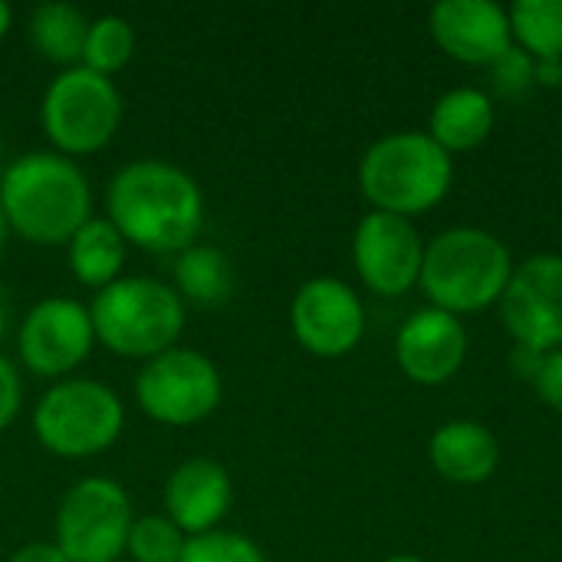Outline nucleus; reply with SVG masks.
Here are the masks:
<instances>
[{
	"mask_svg": "<svg viewBox=\"0 0 562 562\" xmlns=\"http://www.w3.org/2000/svg\"><path fill=\"white\" fill-rule=\"evenodd\" d=\"M395 359L412 382L445 385L468 359V329L458 316L425 306L402 323L395 336Z\"/></svg>",
	"mask_w": 562,
	"mask_h": 562,
	"instance_id": "obj_15",
	"label": "nucleus"
},
{
	"mask_svg": "<svg viewBox=\"0 0 562 562\" xmlns=\"http://www.w3.org/2000/svg\"><path fill=\"white\" fill-rule=\"evenodd\" d=\"M125 102L115 79L86 66L59 69L40 99V128L49 151L66 158H89L112 145L122 128Z\"/></svg>",
	"mask_w": 562,
	"mask_h": 562,
	"instance_id": "obj_7",
	"label": "nucleus"
},
{
	"mask_svg": "<svg viewBox=\"0 0 562 562\" xmlns=\"http://www.w3.org/2000/svg\"><path fill=\"white\" fill-rule=\"evenodd\" d=\"M537 82L540 86H560L562 59H537Z\"/></svg>",
	"mask_w": 562,
	"mask_h": 562,
	"instance_id": "obj_32",
	"label": "nucleus"
},
{
	"mask_svg": "<svg viewBox=\"0 0 562 562\" xmlns=\"http://www.w3.org/2000/svg\"><path fill=\"white\" fill-rule=\"evenodd\" d=\"M428 461L451 484H484L501 464V445L477 422H445L428 441Z\"/></svg>",
	"mask_w": 562,
	"mask_h": 562,
	"instance_id": "obj_17",
	"label": "nucleus"
},
{
	"mask_svg": "<svg viewBox=\"0 0 562 562\" xmlns=\"http://www.w3.org/2000/svg\"><path fill=\"white\" fill-rule=\"evenodd\" d=\"M234 507V477L214 458H188L165 481V517L191 540L221 530Z\"/></svg>",
	"mask_w": 562,
	"mask_h": 562,
	"instance_id": "obj_16",
	"label": "nucleus"
},
{
	"mask_svg": "<svg viewBox=\"0 0 562 562\" xmlns=\"http://www.w3.org/2000/svg\"><path fill=\"white\" fill-rule=\"evenodd\" d=\"M23 412V369L0 352V435Z\"/></svg>",
	"mask_w": 562,
	"mask_h": 562,
	"instance_id": "obj_27",
	"label": "nucleus"
},
{
	"mask_svg": "<svg viewBox=\"0 0 562 562\" xmlns=\"http://www.w3.org/2000/svg\"><path fill=\"white\" fill-rule=\"evenodd\" d=\"M494 132V102L484 89L458 86L445 92L428 119V135L448 151H474L481 148Z\"/></svg>",
	"mask_w": 562,
	"mask_h": 562,
	"instance_id": "obj_18",
	"label": "nucleus"
},
{
	"mask_svg": "<svg viewBox=\"0 0 562 562\" xmlns=\"http://www.w3.org/2000/svg\"><path fill=\"white\" fill-rule=\"evenodd\" d=\"M431 40L464 66H494L510 46V10L494 0H441L428 13Z\"/></svg>",
	"mask_w": 562,
	"mask_h": 562,
	"instance_id": "obj_14",
	"label": "nucleus"
},
{
	"mask_svg": "<svg viewBox=\"0 0 562 562\" xmlns=\"http://www.w3.org/2000/svg\"><path fill=\"white\" fill-rule=\"evenodd\" d=\"M16 306H13V296L10 290L0 283V339H7L10 333H16Z\"/></svg>",
	"mask_w": 562,
	"mask_h": 562,
	"instance_id": "obj_31",
	"label": "nucleus"
},
{
	"mask_svg": "<svg viewBox=\"0 0 562 562\" xmlns=\"http://www.w3.org/2000/svg\"><path fill=\"white\" fill-rule=\"evenodd\" d=\"M33 438L43 451L63 461H89L115 448L125 431L122 395L99 382L69 375L53 382L30 412Z\"/></svg>",
	"mask_w": 562,
	"mask_h": 562,
	"instance_id": "obj_6",
	"label": "nucleus"
},
{
	"mask_svg": "<svg viewBox=\"0 0 562 562\" xmlns=\"http://www.w3.org/2000/svg\"><path fill=\"white\" fill-rule=\"evenodd\" d=\"M510 277L514 257L497 234L481 227H451L425 247L418 286L435 310L461 319L501 303Z\"/></svg>",
	"mask_w": 562,
	"mask_h": 562,
	"instance_id": "obj_4",
	"label": "nucleus"
},
{
	"mask_svg": "<svg viewBox=\"0 0 562 562\" xmlns=\"http://www.w3.org/2000/svg\"><path fill=\"white\" fill-rule=\"evenodd\" d=\"M543 356H547V352H540V349L514 346V352H510V372L520 375V379H527V382H537V372H540V366H543Z\"/></svg>",
	"mask_w": 562,
	"mask_h": 562,
	"instance_id": "obj_30",
	"label": "nucleus"
},
{
	"mask_svg": "<svg viewBox=\"0 0 562 562\" xmlns=\"http://www.w3.org/2000/svg\"><path fill=\"white\" fill-rule=\"evenodd\" d=\"M95 342L119 359L148 362L181 346L188 306L171 283L158 277H119L89 303Z\"/></svg>",
	"mask_w": 562,
	"mask_h": 562,
	"instance_id": "obj_3",
	"label": "nucleus"
},
{
	"mask_svg": "<svg viewBox=\"0 0 562 562\" xmlns=\"http://www.w3.org/2000/svg\"><path fill=\"white\" fill-rule=\"evenodd\" d=\"M0 158H3V142H0ZM0 171H3V165H0Z\"/></svg>",
	"mask_w": 562,
	"mask_h": 562,
	"instance_id": "obj_36",
	"label": "nucleus"
},
{
	"mask_svg": "<svg viewBox=\"0 0 562 562\" xmlns=\"http://www.w3.org/2000/svg\"><path fill=\"white\" fill-rule=\"evenodd\" d=\"M494 82L507 99H520L530 86H537V59L520 46H510L494 66Z\"/></svg>",
	"mask_w": 562,
	"mask_h": 562,
	"instance_id": "obj_26",
	"label": "nucleus"
},
{
	"mask_svg": "<svg viewBox=\"0 0 562 562\" xmlns=\"http://www.w3.org/2000/svg\"><path fill=\"white\" fill-rule=\"evenodd\" d=\"M184 543L188 537L165 514H142L128 530L125 557L132 562H178Z\"/></svg>",
	"mask_w": 562,
	"mask_h": 562,
	"instance_id": "obj_24",
	"label": "nucleus"
},
{
	"mask_svg": "<svg viewBox=\"0 0 562 562\" xmlns=\"http://www.w3.org/2000/svg\"><path fill=\"white\" fill-rule=\"evenodd\" d=\"M105 217L122 240L145 254H181L198 244L207 201L191 171L165 158L122 165L105 188Z\"/></svg>",
	"mask_w": 562,
	"mask_h": 562,
	"instance_id": "obj_1",
	"label": "nucleus"
},
{
	"mask_svg": "<svg viewBox=\"0 0 562 562\" xmlns=\"http://www.w3.org/2000/svg\"><path fill=\"white\" fill-rule=\"evenodd\" d=\"M510 30L533 59H562V0H517Z\"/></svg>",
	"mask_w": 562,
	"mask_h": 562,
	"instance_id": "obj_22",
	"label": "nucleus"
},
{
	"mask_svg": "<svg viewBox=\"0 0 562 562\" xmlns=\"http://www.w3.org/2000/svg\"><path fill=\"white\" fill-rule=\"evenodd\" d=\"M293 339L316 359H342L366 336V306L339 277H313L290 300Z\"/></svg>",
	"mask_w": 562,
	"mask_h": 562,
	"instance_id": "obj_11",
	"label": "nucleus"
},
{
	"mask_svg": "<svg viewBox=\"0 0 562 562\" xmlns=\"http://www.w3.org/2000/svg\"><path fill=\"white\" fill-rule=\"evenodd\" d=\"M7 240H10V227H7L3 211H0V257H3V250H7Z\"/></svg>",
	"mask_w": 562,
	"mask_h": 562,
	"instance_id": "obj_34",
	"label": "nucleus"
},
{
	"mask_svg": "<svg viewBox=\"0 0 562 562\" xmlns=\"http://www.w3.org/2000/svg\"><path fill=\"white\" fill-rule=\"evenodd\" d=\"M135 524L128 491L102 474L79 477L59 497L53 543L69 562H119Z\"/></svg>",
	"mask_w": 562,
	"mask_h": 562,
	"instance_id": "obj_9",
	"label": "nucleus"
},
{
	"mask_svg": "<svg viewBox=\"0 0 562 562\" xmlns=\"http://www.w3.org/2000/svg\"><path fill=\"white\" fill-rule=\"evenodd\" d=\"M178 562H267V553L244 533L211 530V533L191 537Z\"/></svg>",
	"mask_w": 562,
	"mask_h": 562,
	"instance_id": "obj_25",
	"label": "nucleus"
},
{
	"mask_svg": "<svg viewBox=\"0 0 562 562\" xmlns=\"http://www.w3.org/2000/svg\"><path fill=\"white\" fill-rule=\"evenodd\" d=\"M454 158L428 132H392L372 142L359 161V188L375 211L415 217L445 201Z\"/></svg>",
	"mask_w": 562,
	"mask_h": 562,
	"instance_id": "obj_5",
	"label": "nucleus"
},
{
	"mask_svg": "<svg viewBox=\"0 0 562 562\" xmlns=\"http://www.w3.org/2000/svg\"><path fill=\"white\" fill-rule=\"evenodd\" d=\"M10 26H13V10H10L7 0H0V40L10 33Z\"/></svg>",
	"mask_w": 562,
	"mask_h": 562,
	"instance_id": "obj_33",
	"label": "nucleus"
},
{
	"mask_svg": "<svg viewBox=\"0 0 562 562\" xmlns=\"http://www.w3.org/2000/svg\"><path fill=\"white\" fill-rule=\"evenodd\" d=\"M135 56V30L125 16L119 13H102L89 20L86 30V46H82V63L86 69L112 79L122 72Z\"/></svg>",
	"mask_w": 562,
	"mask_h": 562,
	"instance_id": "obj_23",
	"label": "nucleus"
},
{
	"mask_svg": "<svg viewBox=\"0 0 562 562\" xmlns=\"http://www.w3.org/2000/svg\"><path fill=\"white\" fill-rule=\"evenodd\" d=\"M385 562H428V560H422V557H412V553H398V557H389Z\"/></svg>",
	"mask_w": 562,
	"mask_h": 562,
	"instance_id": "obj_35",
	"label": "nucleus"
},
{
	"mask_svg": "<svg viewBox=\"0 0 562 562\" xmlns=\"http://www.w3.org/2000/svg\"><path fill=\"white\" fill-rule=\"evenodd\" d=\"M425 244L408 217L369 211L352 234V263L359 280L379 296H405L418 286Z\"/></svg>",
	"mask_w": 562,
	"mask_h": 562,
	"instance_id": "obj_13",
	"label": "nucleus"
},
{
	"mask_svg": "<svg viewBox=\"0 0 562 562\" xmlns=\"http://www.w3.org/2000/svg\"><path fill=\"white\" fill-rule=\"evenodd\" d=\"M537 395L562 415V349H553L543 356V366L537 372V382H533Z\"/></svg>",
	"mask_w": 562,
	"mask_h": 562,
	"instance_id": "obj_28",
	"label": "nucleus"
},
{
	"mask_svg": "<svg viewBox=\"0 0 562 562\" xmlns=\"http://www.w3.org/2000/svg\"><path fill=\"white\" fill-rule=\"evenodd\" d=\"M128 260V244L112 227L109 217H89L66 244V267L72 280L86 290H105L122 277V267Z\"/></svg>",
	"mask_w": 562,
	"mask_h": 562,
	"instance_id": "obj_19",
	"label": "nucleus"
},
{
	"mask_svg": "<svg viewBox=\"0 0 562 562\" xmlns=\"http://www.w3.org/2000/svg\"><path fill=\"white\" fill-rule=\"evenodd\" d=\"M86 30H89V16L63 0H49L40 3L30 13V43L40 53V59L69 69L82 63V46H86Z\"/></svg>",
	"mask_w": 562,
	"mask_h": 562,
	"instance_id": "obj_21",
	"label": "nucleus"
},
{
	"mask_svg": "<svg viewBox=\"0 0 562 562\" xmlns=\"http://www.w3.org/2000/svg\"><path fill=\"white\" fill-rule=\"evenodd\" d=\"M501 319L517 346L562 349V257L533 254L514 267L501 296Z\"/></svg>",
	"mask_w": 562,
	"mask_h": 562,
	"instance_id": "obj_12",
	"label": "nucleus"
},
{
	"mask_svg": "<svg viewBox=\"0 0 562 562\" xmlns=\"http://www.w3.org/2000/svg\"><path fill=\"white\" fill-rule=\"evenodd\" d=\"M171 286L184 303L194 306H221L234 293V267L231 257L214 244H191L175 254Z\"/></svg>",
	"mask_w": 562,
	"mask_h": 562,
	"instance_id": "obj_20",
	"label": "nucleus"
},
{
	"mask_svg": "<svg viewBox=\"0 0 562 562\" xmlns=\"http://www.w3.org/2000/svg\"><path fill=\"white\" fill-rule=\"evenodd\" d=\"M95 329L89 306L76 296H43L16 323V366L36 379H69L92 352Z\"/></svg>",
	"mask_w": 562,
	"mask_h": 562,
	"instance_id": "obj_10",
	"label": "nucleus"
},
{
	"mask_svg": "<svg viewBox=\"0 0 562 562\" xmlns=\"http://www.w3.org/2000/svg\"><path fill=\"white\" fill-rule=\"evenodd\" d=\"M0 211L20 240L66 247L92 217V184L79 161L49 148L16 155L0 171Z\"/></svg>",
	"mask_w": 562,
	"mask_h": 562,
	"instance_id": "obj_2",
	"label": "nucleus"
},
{
	"mask_svg": "<svg viewBox=\"0 0 562 562\" xmlns=\"http://www.w3.org/2000/svg\"><path fill=\"white\" fill-rule=\"evenodd\" d=\"M132 392L138 412L155 425L194 428L221 408L224 379L211 356L201 349L175 346L142 362Z\"/></svg>",
	"mask_w": 562,
	"mask_h": 562,
	"instance_id": "obj_8",
	"label": "nucleus"
},
{
	"mask_svg": "<svg viewBox=\"0 0 562 562\" xmlns=\"http://www.w3.org/2000/svg\"><path fill=\"white\" fill-rule=\"evenodd\" d=\"M7 562H69V560L63 557V550H59L53 540H33V543L16 547Z\"/></svg>",
	"mask_w": 562,
	"mask_h": 562,
	"instance_id": "obj_29",
	"label": "nucleus"
}]
</instances>
